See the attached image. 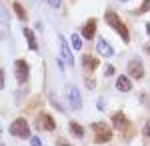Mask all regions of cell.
I'll return each instance as SVG.
<instances>
[{
    "instance_id": "10",
    "label": "cell",
    "mask_w": 150,
    "mask_h": 146,
    "mask_svg": "<svg viewBox=\"0 0 150 146\" xmlns=\"http://www.w3.org/2000/svg\"><path fill=\"white\" fill-rule=\"evenodd\" d=\"M96 50H98V54H102V56H112L114 54V50H112V46L108 44L104 38H98V42H96Z\"/></svg>"
},
{
    "instance_id": "9",
    "label": "cell",
    "mask_w": 150,
    "mask_h": 146,
    "mask_svg": "<svg viewBox=\"0 0 150 146\" xmlns=\"http://www.w3.org/2000/svg\"><path fill=\"white\" fill-rule=\"evenodd\" d=\"M112 124H114V128L122 130V132H124L128 126H130V124H128V120H126V116H124L122 112H114V114H112Z\"/></svg>"
},
{
    "instance_id": "13",
    "label": "cell",
    "mask_w": 150,
    "mask_h": 146,
    "mask_svg": "<svg viewBox=\"0 0 150 146\" xmlns=\"http://www.w3.org/2000/svg\"><path fill=\"white\" fill-rule=\"evenodd\" d=\"M24 38H26V42H28V46H30V50H38V44H36L34 32H32L30 28H24Z\"/></svg>"
},
{
    "instance_id": "8",
    "label": "cell",
    "mask_w": 150,
    "mask_h": 146,
    "mask_svg": "<svg viewBox=\"0 0 150 146\" xmlns=\"http://www.w3.org/2000/svg\"><path fill=\"white\" fill-rule=\"evenodd\" d=\"M128 74L132 76V78H142L144 76V68L140 64L138 60H130V64H128Z\"/></svg>"
},
{
    "instance_id": "11",
    "label": "cell",
    "mask_w": 150,
    "mask_h": 146,
    "mask_svg": "<svg viewBox=\"0 0 150 146\" xmlns=\"http://www.w3.org/2000/svg\"><path fill=\"white\" fill-rule=\"evenodd\" d=\"M82 66H84V70L92 72V70L98 68V58L92 56V54H84V56H82Z\"/></svg>"
},
{
    "instance_id": "12",
    "label": "cell",
    "mask_w": 150,
    "mask_h": 146,
    "mask_svg": "<svg viewBox=\"0 0 150 146\" xmlns=\"http://www.w3.org/2000/svg\"><path fill=\"white\" fill-rule=\"evenodd\" d=\"M94 34H96V20L92 18V20H88V22L84 24V28H82V36L90 40Z\"/></svg>"
},
{
    "instance_id": "5",
    "label": "cell",
    "mask_w": 150,
    "mask_h": 146,
    "mask_svg": "<svg viewBox=\"0 0 150 146\" xmlns=\"http://www.w3.org/2000/svg\"><path fill=\"white\" fill-rule=\"evenodd\" d=\"M14 72H16V78H18V82H26L28 80V62L26 60H16L14 62Z\"/></svg>"
},
{
    "instance_id": "6",
    "label": "cell",
    "mask_w": 150,
    "mask_h": 146,
    "mask_svg": "<svg viewBox=\"0 0 150 146\" xmlns=\"http://www.w3.org/2000/svg\"><path fill=\"white\" fill-rule=\"evenodd\" d=\"M36 124H38L42 130H50V132L56 128V122H54V120H52V116H50V114H46V112H42L40 116H38Z\"/></svg>"
},
{
    "instance_id": "28",
    "label": "cell",
    "mask_w": 150,
    "mask_h": 146,
    "mask_svg": "<svg viewBox=\"0 0 150 146\" xmlns=\"http://www.w3.org/2000/svg\"><path fill=\"white\" fill-rule=\"evenodd\" d=\"M118 2H124V0H118Z\"/></svg>"
},
{
    "instance_id": "16",
    "label": "cell",
    "mask_w": 150,
    "mask_h": 146,
    "mask_svg": "<svg viewBox=\"0 0 150 146\" xmlns=\"http://www.w3.org/2000/svg\"><path fill=\"white\" fill-rule=\"evenodd\" d=\"M70 132L76 136V138H82V136H84V128L76 122H70Z\"/></svg>"
},
{
    "instance_id": "18",
    "label": "cell",
    "mask_w": 150,
    "mask_h": 146,
    "mask_svg": "<svg viewBox=\"0 0 150 146\" xmlns=\"http://www.w3.org/2000/svg\"><path fill=\"white\" fill-rule=\"evenodd\" d=\"M148 10H150V0H144V4L136 10V14H144V12H148Z\"/></svg>"
},
{
    "instance_id": "7",
    "label": "cell",
    "mask_w": 150,
    "mask_h": 146,
    "mask_svg": "<svg viewBox=\"0 0 150 146\" xmlns=\"http://www.w3.org/2000/svg\"><path fill=\"white\" fill-rule=\"evenodd\" d=\"M58 44H60V54H62V58H64V62H66V64H72L74 60H72L70 46L66 44V38H64V36H58Z\"/></svg>"
},
{
    "instance_id": "17",
    "label": "cell",
    "mask_w": 150,
    "mask_h": 146,
    "mask_svg": "<svg viewBox=\"0 0 150 146\" xmlns=\"http://www.w3.org/2000/svg\"><path fill=\"white\" fill-rule=\"evenodd\" d=\"M70 42H72V48H76V50H80L82 48V40H80V36L74 32L72 34V38H70Z\"/></svg>"
},
{
    "instance_id": "14",
    "label": "cell",
    "mask_w": 150,
    "mask_h": 146,
    "mask_svg": "<svg viewBox=\"0 0 150 146\" xmlns=\"http://www.w3.org/2000/svg\"><path fill=\"white\" fill-rule=\"evenodd\" d=\"M116 88L120 90V92H128V90L132 88V82H130L126 76H120V78L116 80Z\"/></svg>"
},
{
    "instance_id": "1",
    "label": "cell",
    "mask_w": 150,
    "mask_h": 146,
    "mask_svg": "<svg viewBox=\"0 0 150 146\" xmlns=\"http://www.w3.org/2000/svg\"><path fill=\"white\" fill-rule=\"evenodd\" d=\"M104 18H106V22H108V26H112V28H114L116 32H118L120 36H122V40H124V42H128V40H130V34H128V28L124 26V22L120 20V16H118V14H116L114 10H106V16H104Z\"/></svg>"
},
{
    "instance_id": "22",
    "label": "cell",
    "mask_w": 150,
    "mask_h": 146,
    "mask_svg": "<svg viewBox=\"0 0 150 146\" xmlns=\"http://www.w3.org/2000/svg\"><path fill=\"white\" fill-rule=\"evenodd\" d=\"M56 146H70V144H68V140H66V138H58Z\"/></svg>"
},
{
    "instance_id": "4",
    "label": "cell",
    "mask_w": 150,
    "mask_h": 146,
    "mask_svg": "<svg viewBox=\"0 0 150 146\" xmlns=\"http://www.w3.org/2000/svg\"><path fill=\"white\" fill-rule=\"evenodd\" d=\"M68 104H70L72 110H80V108H82L80 92H78V88H76L74 84H70V86H68Z\"/></svg>"
},
{
    "instance_id": "23",
    "label": "cell",
    "mask_w": 150,
    "mask_h": 146,
    "mask_svg": "<svg viewBox=\"0 0 150 146\" xmlns=\"http://www.w3.org/2000/svg\"><path fill=\"white\" fill-rule=\"evenodd\" d=\"M144 136H148V138H150V120L144 124Z\"/></svg>"
},
{
    "instance_id": "19",
    "label": "cell",
    "mask_w": 150,
    "mask_h": 146,
    "mask_svg": "<svg viewBox=\"0 0 150 146\" xmlns=\"http://www.w3.org/2000/svg\"><path fill=\"white\" fill-rule=\"evenodd\" d=\"M46 2L52 6V8H60V4H62V0H46Z\"/></svg>"
},
{
    "instance_id": "26",
    "label": "cell",
    "mask_w": 150,
    "mask_h": 146,
    "mask_svg": "<svg viewBox=\"0 0 150 146\" xmlns=\"http://www.w3.org/2000/svg\"><path fill=\"white\" fill-rule=\"evenodd\" d=\"M146 32H148V36H150V24H146Z\"/></svg>"
},
{
    "instance_id": "27",
    "label": "cell",
    "mask_w": 150,
    "mask_h": 146,
    "mask_svg": "<svg viewBox=\"0 0 150 146\" xmlns=\"http://www.w3.org/2000/svg\"><path fill=\"white\" fill-rule=\"evenodd\" d=\"M146 50H148V52H150V44H148V46H146Z\"/></svg>"
},
{
    "instance_id": "20",
    "label": "cell",
    "mask_w": 150,
    "mask_h": 146,
    "mask_svg": "<svg viewBox=\"0 0 150 146\" xmlns=\"http://www.w3.org/2000/svg\"><path fill=\"white\" fill-rule=\"evenodd\" d=\"M2 20H4V30H6V22H8V10L2 8Z\"/></svg>"
},
{
    "instance_id": "3",
    "label": "cell",
    "mask_w": 150,
    "mask_h": 146,
    "mask_svg": "<svg viewBox=\"0 0 150 146\" xmlns=\"http://www.w3.org/2000/svg\"><path fill=\"white\" fill-rule=\"evenodd\" d=\"M10 134L12 136H20V138H28V136H30L28 122H26L24 118H16V120L10 124Z\"/></svg>"
},
{
    "instance_id": "24",
    "label": "cell",
    "mask_w": 150,
    "mask_h": 146,
    "mask_svg": "<svg viewBox=\"0 0 150 146\" xmlns=\"http://www.w3.org/2000/svg\"><path fill=\"white\" fill-rule=\"evenodd\" d=\"M104 74H106V76H112V74H114V68H112V66H106Z\"/></svg>"
},
{
    "instance_id": "2",
    "label": "cell",
    "mask_w": 150,
    "mask_h": 146,
    "mask_svg": "<svg viewBox=\"0 0 150 146\" xmlns=\"http://www.w3.org/2000/svg\"><path fill=\"white\" fill-rule=\"evenodd\" d=\"M92 130H94V142H96V144H104V142H108V140L112 138V132L108 130V126L104 122L92 124Z\"/></svg>"
},
{
    "instance_id": "21",
    "label": "cell",
    "mask_w": 150,
    "mask_h": 146,
    "mask_svg": "<svg viewBox=\"0 0 150 146\" xmlns=\"http://www.w3.org/2000/svg\"><path fill=\"white\" fill-rule=\"evenodd\" d=\"M30 144H32V146H42V142H40V138L32 136V138H30Z\"/></svg>"
},
{
    "instance_id": "25",
    "label": "cell",
    "mask_w": 150,
    "mask_h": 146,
    "mask_svg": "<svg viewBox=\"0 0 150 146\" xmlns=\"http://www.w3.org/2000/svg\"><path fill=\"white\" fill-rule=\"evenodd\" d=\"M86 86H88V88H94V86H96V82H94L92 78H86Z\"/></svg>"
},
{
    "instance_id": "15",
    "label": "cell",
    "mask_w": 150,
    "mask_h": 146,
    "mask_svg": "<svg viewBox=\"0 0 150 146\" xmlns=\"http://www.w3.org/2000/svg\"><path fill=\"white\" fill-rule=\"evenodd\" d=\"M12 8H14L16 16H18L20 20H26V18H28V16H26V10L22 8V4H20V2H14V4H12Z\"/></svg>"
}]
</instances>
